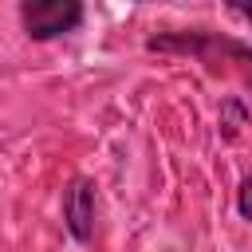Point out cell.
Returning <instances> with one entry per match:
<instances>
[{
    "instance_id": "cell-2",
    "label": "cell",
    "mask_w": 252,
    "mask_h": 252,
    "mask_svg": "<svg viewBox=\"0 0 252 252\" xmlns=\"http://www.w3.org/2000/svg\"><path fill=\"white\" fill-rule=\"evenodd\" d=\"M83 16H87V8L79 0H24L20 4L24 35L35 39V43H47V39H59L67 32H79Z\"/></svg>"
},
{
    "instance_id": "cell-5",
    "label": "cell",
    "mask_w": 252,
    "mask_h": 252,
    "mask_svg": "<svg viewBox=\"0 0 252 252\" xmlns=\"http://www.w3.org/2000/svg\"><path fill=\"white\" fill-rule=\"evenodd\" d=\"M236 213L252 224V173L240 181V189H236Z\"/></svg>"
},
{
    "instance_id": "cell-3",
    "label": "cell",
    "mask_w": 252,
    "mask_h": 252,
    "mask_svg": "<svg viewBox=\"0 0 252 252\" xmlns=\"http://www.w3.org/2000/svg\"><path fill=\"white\" fill-rule=\"evenodd\" d=\"M59 209H63V228L71 232V240H75V244H91V236H94V213H98L94 181L83 177V173H75V177L63 185Z\"/></svg>"
},
{
    "instance_id": "cell-1",
    "label": "cell",
    "mask_w": 252,
    "mask_h": 252,
    "mask_svg": "<svg viewBox=\"0 0 252 252\" xmlns=\"http://www.w3.org/2000/svg\"><path fill=\"white\" fill-rule=\"evenodd\" d=\"M146 51L158 55H185L201 63L209 75L236 79L252 94V43L228 35V32H209V28H185V32H158L146 35Z\"/></svg>"
},
{
    "instance_id": "cell-4",
    "label": "cell",
    "mask_w": 252,
    "mask_h": 252,
    "mask_svg": "<svg viewBox=\"0 0 252 252\" xmlns=\"http://www.w3.org/2000/svg\"><path fill=\"white\" fill-rule=\"evenodd\" d=\"M248 122V106L240 102V98H224L220 102V118H217V126H220V138L224 142H232L236 134H240V126Z\"/></svg>"
},
{
    "instance_id": "cell-6",
    "label": "cell",
    "mask_w": 252,
    "mask_h": 252,
    "mask_svg": "<svg viewBox=\"0 0 252 252\" xmlns=\"http://www.w3.org/2000/svg\"><path fill=\"white\" fill-rule=\"evenodd\" d=\"M228 8H232V12H236V16H244V20H248V24H252V4H228Z\"/></svg>"
}]
</instances>
